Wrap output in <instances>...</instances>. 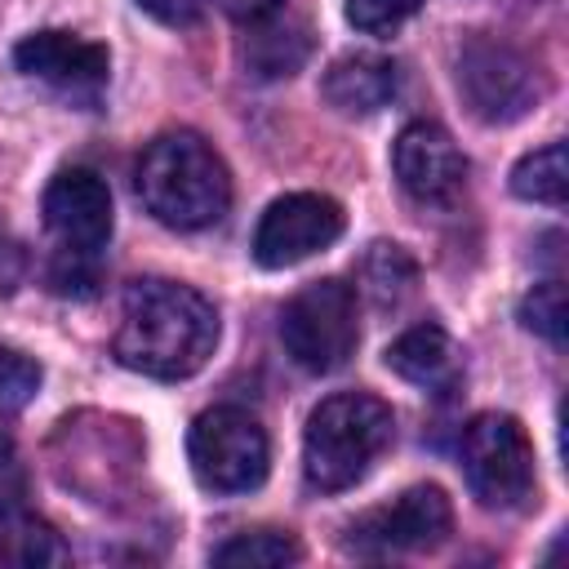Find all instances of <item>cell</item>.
Wrapping results in <instances>:
<instances>
[{
    "label": "cell",
    "mask_w": 569,
    "mask_h": 569,
    "mask_svg": "<svg viewBox=\"0 0 569 569\" xmlns=\"http://www.w3.org/2000/svg\"><path fill=\"white\" fill-rule=\"evenodd\" d=\"M218 347V311L213 302L178 280H133L124 289L120 329H116V360L142 378L178 382L204 369Z\"/></svg>",
    "instance_id": "obj_1"
},
{
    "label": "cell",
    "mask_w": 569,
    "mask_h": 569,
    "mask_svg": "<svg viewBox=\"0 0 569 569\" xmlns=\"http://www.w3.org/2000/svg\"><path fill=\"white\" fill-rule=\"evenodd\" d=\"M138 196L147 213L173 231H204L231 209V173L200 133H160L138 160Z\"/></svg>",
    "instance_id": "obj_2"
},
{
    "label": "cell",
    "mask_w": 569,
    "mask_h": 569,
    "mask_svg": "<svg viewBox=\"0 0 569 569\" xmlns=\"http://www.w3.org/2000/svg\"><path fill=\"white\" fill-rule=\"evenodd\" d=\"M396 418L391 409L369 391H342L311 409L302 431V471L307 485L320 493L351 489L365 480L373 458L391 445Z\"/></svg>",
    "instance_id": "obj_3"
},
{
    "label": "cell",
    "mask_w": 569,
    "mask_h": 569,
    "mask_svg": "<svg viewBox=\"0 0 569 569\" xmlns=\"http://www.w3.org/2000/svg\"><path fill=\"white\" fill-rule=\"evenodd\" d=\"M280 342L289 360L307 373H333L351 360L360 342L356 320V289L342 280H311L302 284L280 311Z\"/></svg>",
    "instance_id": "obj_4"
},
{
    "label": "cell",
    "mask_w": 569,
    "mask_h": 569,
    "mask_svg": "<svg viewBox=\"0 0 569 569\" xmlns=\"http://www.w3.org/2000/svg\"><path fill=\"white\" fill-rule=\"evenodd\" d=\"M187 458H191V471L204 489L249 493L267 480L271 445H267V431L253 413H244L236 405H218L191 422Z\"/></svg>",
    "instance_id": "obj_5"
},
{
    "label": "cell",
    "mask_w": 569,
    "mask_h": 569,
    "mask_svg": "<svg viewBox=\"0 0 569 569\" xmlns=\"http://www.w3.org/2000/svg\"><path fill=\"white\" fill-rule=\"evenodd\" d=\"M453 80H458L467 111L485 124H511V120L529 116L542 98L538 67L516 44L493 40V36H471L458 49Z\"/></svg>",
    "instance_id": "obj_6"
},
{
    "label": "cell",
    "mask_w": 569,
    "mask_h": 569,
    "mask_svg": "<svg viewBox=\"0 0 569 569\" xmlns=\"http://www.w3.org/2000/svg\"><path fill=\"white\" fill-rule=\"evenodd\" d=\"M462 476L480 507H520L533 489V449L511 413H480L462 431Z\"/></svg>",
    "instance_id": "obj_7"
},
{
    "label": "cell",
    "mask_w": 569,
    "mask_h": 569,
    "mask_svg": "<svg viewBox=\"0 0 569 569\" xmlns=\"http://www.w3.org/2000/svg\"><path fill=\"white\" fill-rule=\"evenodd\" d=\"M342 204L320 196V191H293L267 204L253 231V258L267 271L293 267L320 249H329L342 236Z\"/></svg>",
    "instance_id": "obj_8"
},
{
    "label": "cell",
    "mask_w": 569,
    "mask_h": 569,
    "mask_svg": "<svg viewBox=\"0 0 569 569\" xmlns=\"http://www.w3.org/2000/svg\"><path fill=\"white\" fill-rule=\"evenodd\" d=\"M453 529V507L440 485H413L396 502L360 516L351 525V547L365 556H400L440 547Z\"/></svg>",
    "instance_id": "obj_9"
},
{
    "label": "cell",
    "mask_w": 569,
    "mask_h": 569,
    "mask_svg": "<svg viewBox=\"0 0 569 569\" xmlns=\"http://www.w3.org/2000/svg\"><path fill=\"white\" fill-rule=\"evenodd\" d=\"M391 169H396V182L422 204H445L467 187V156L449 138V129L431 120H413L396 133Z\"/></svg>",
    "instance_id": "obj_10"
},
{
    "label": "cell",
    "mask_w": 569,
    "mask_h": 569,
    "mask_svg": "<svg viewBox=\"0 0 569 569\" xmlns=\"http://www.w3.org/2000/svg\"><path fill=\"white\" fill-rule=\"evenodd\" d=\"M44 227L71 253H98L111 240V191L93 169H67L44 191Z\"/></svg>",
    "instance_id": "obj_11"
},
{
    "label": "cell",
    "mask_w": 569,
    "mask_h": 569,
    "mask_svg": "<svg viewBox=\"0 0 569 569\" xmlns=\"http://www.w3.org/2000/svg\"><path fill=\"white\" fill-rule=\"evenodd\" d=\"M13 62L31 80H44V84H53L62 93H76V98H93L107 84V71H111L107 49L93 44V40H80L71 31H36L27 40H18Z\"/></svg>",
    "instance_id": "obj_12"
},
{
    "label": "cell",
    "mask_w": 569,
    "mask_h": 569,
    "mask_svg": "<svg viewBox=\"0 0 569 569\" xmlns=\"http://www.w3.org/2000/svg\"><path fill=\"white\" fill-rule=\"evenodd\" d=\"M396 89H400L396 62L382 53H347V58L329 62V71L320 80L325 102L342 116H373L396 98Z\"/></svg>",
    "instance_id": "obj_13"
},
{
    "label": "cell",
    "mask_w": 569,
    "mask_h": 569,
    "mask_svg": "<svg viewBox=\"0 0 569 569\" xmlns=\"http://www.w3.org/2000/svg\"><path fill=\"white\" fill-rule=\"evenodd\" d=\"M244 67L258 76V80H280V76H293L307 53H311V36L302 22L293 18H262V22H249V36H244Z\"/></svg>",
    "instance_id": "obj_14"
},
{
    "label": "cell",
    "mask_w": 569,
    "mask_h": 569,
    "mask_svg": "<svg viewBox=\"0 0 569 569\" xmlns=\"http://www.w3.org/2000/svg\"><path fill=\"white\" fill-rule=\"evenodd\" d=\"M387 369L413 387H440L453 373V342L440 325H413L387 347Z\"/></svg>",
    "instance_id": "obj_15"
},
{
    "label": "cell",
    "mask_w": 569,
    "mask_h": 569,
    "mask_svg": "<svg viewBox=\"0 0 569 569\" xmlns=\"http://www.w3.org/2000/svg\"><path fill=\"white\" fill-rule=\"evenodd\" d=\"M360 280L373 307H400L413 289H418V262L400 249V244H369L365 262H360Z\"/></svg>",
    "instance_id": "obj_16"
},
{
    "label": "cell",
    "mask_w": 569,
    "mask_h": 569,
    "mask_svg": "<svg viewBox=\"0 0 569 569\" xmlns=\"http://www.w3.org/2000/svg\"><path fill=\"white\" fill-rule=\"evenodd\" d=\"M511 191H516L520 200H533V204H565V196H569L565 142H547V147L529 151V156L511 169Z\"/></svg>",
    "instance_id": "obj_17"
},
{
    "label": "cell",
    "mask_w": 569,
    "mask_h": 569,
    "mask_svg": "<svg viewBox=\"0 0 569 569\" xmlns=\"http://www.w3.org/2000/svg\"><path fill=\"white\" fill-rule=\"evenodd\" d=\"M302 556V547L280 533V529H253V533H236L231 542H222L213 551V565H227V569H280V565H293Z\"/></svg>",
    "instance_id": "obj_18"
},
{
    "label": "cell",
    "mask_w": 569,
    "mask_h": 569,
    "mask_svg": "<svg viewBox=\"0 0 569 569\" xmlns=\"http://www.w3.org/2000/svg\"><path fill=\"white\" fill-rule=\"evenodd\" d=\"M0 565H18V569L67 565V547L44 520H18L0 533Z\"/></svg>",
    "instance_id": "obj_19"
},
{
    "label": "cell",
    "mask_w": 569,
    "mask_h": 569,
    "mask_svg": "<svg viewBox=\"0 0 569 569\" xmlns=\"http://www.w3.org/2000/svg\"><path fill=\"white\" fill-rule=\"evenodd\" d=\"M520 325L538 338H547L551 347L565 342V329H569V302H565V284L560 280H542L525 293L520 302Z\"/></svg>",
    "instance_id": "obj_20"
},
{
    "label": "cell",
    "mask_w": 569,
    "mask_h": 569,
    "mask_svg": "<svg viewBox=\"0 0 569 569\" xmlns=\"http://www.w3.org/2000/svg\"><path fill=\"white\" fill-rule=\"evenodd\" d=\"M40 391V365L13 347H0V413H18Z\"/></svg>",
    "instance_id": "obj_21"
},
{
    "label": "cell",
    "mask_w": 569,
    "mask_h": 569,
    "mask_svg": "<svg viewBox=\"0 0 569 569\" xmlns=\"http://www.w3.org/2000/svg\"><path fill=\"white\" fill-rule=\"evenodd\" d=\"M422 0H347V22L365 36H387L418 13Z\"/></svg>",
    "instance_id": "obj_22"
},
{
    "label": "cell",
    "mask_w": 569,
    "mask_h": 569,
    "mask_svg": "<svg viewBox=\"0 0 569 569\" xmlns=\"http://www.w3.org/2000/svg\"><path fill=\"white\" fill-rule=\"evenodd\" d=\"M49 280H53V289H58V293L89 298V293H93V284H98V253H71V249H58Z\"/></svg>",
    "instance_id": "obj_23"
},
{
    "label": "cell",
    "mask_w": 569,
    "mask_h": 569,
    "mask_svg": "<svg viewBox=\"0 0 569 569\" xmlns=\"http://www.w3.org/2000/svg\"><path fill=\"white\" fill-rule=\"evenodd\" d=\"M18 507H22V467L13 458V445L0 440V520H13Z\"/></svg>",
    "instance_id": "obj_24"
},
{
    "label": "cell",
    "mask_w": 569,
    "mask_h": 569,
    "mask_svg": "<svg viewBox=\"0 0 569 569\" xmlns=\"http://www.w3.org/2000/svg\"><path fill=\"white\" fill-rule=\"evenodd\" d=\"M133 4L164 27H191L200 18V0H133Z\"/></svg>",
    "instance_id": "obj_25"
},
{
    "label": "cell",
    "mask_w": 569,
    "mask_h": 569,
    "mask_svg": "<svg viewBox=\"0 0 569 569\" xmlns=\"http://www.w3.org/2000/svg\"><path fill=\"white\" fill-rule=\"evenodd\" d=\"M218 4H222V13H231L236 22H262V18H271V13L284 9V0H218Z\"/></svg>",
    "instance_id": "obj_26"
}]
</instances>
